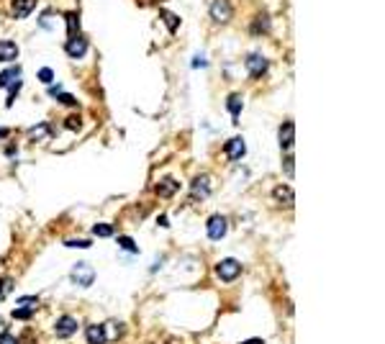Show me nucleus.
Here are the masks:
<instances>
[{"instance_id": "f257e3e1", "label": "nucleus", "mask_w": 385, "mask_h": 344, "mask_svg": "<svg viewBox=\"0 0 385 344\" xmlns=\"http://www.w3.org/2000/svg\"><path fill=\"white\" fill-rule=\"evenodd\" d=\"M211 187H213L211 175H206V172L196 175V177H192V182H190V198H192V201H203V198H208V196H211Z\"/></svg>"}, {"instance_id": "f03ea898", "label": "nucleus", "mask_w": 385, "mask_h": 344, "mask_svg": "<svg viewBox=\"0 0 385 344\" xmlns=\"http://www.w3.org/2000/svg\"><path fill=\"white\" fill-rule=\"evenodd\" d=\"M69 280H72L74 285H80V288H88V285L95 283V270H93L88 262H77V264L72 267V273H69Z\"/></svg>"}, {"instance_id": "7ed1b4c3", "label": "nucleus", "mask_w": 385, "mask_h": 344, "mask_svg": "<svg viewBox=\"0 0 385 344\" xmlns=\"http://www.w3.org/2000/svg\"><path fill=\"white\" fill-rule=\"evenodd\" d=\"M88 49H90V42L85 39L83 33L67 36V42H64V52H67L72 59H80V57H85V54H88Z\"/></svg>"}, {"instance_id": "20e7f679", "label": "nucleus", "mask_w": 385, "mask_h": 344, "mask_svg": "<svg viewBox=\"0 0 385 344\" xmlns=\"http://www.w3.org/2000/svg\"><path fill=\"white\" fill-rule=\"evenodd\" d=\"M244 67H247V74H249V78H262V74L270 69V59L262 57L259 52H252V54H247Z\"/></svg>"}, {"instance_id": "39448f33", "label": "nucleus", "mask_w": 385, "mask_h": 344, "mask_svg": "<svg viewBox=\"0 0 385 344\" xmlns=\"http://www.w3.org/2000/svg\"><path fill=\"white\" fill-rule=\"evenodd\" d=\"M242 275V264L237 259H221L216 264V278L223 280V283H231V280H237Z\"/></svg>"}, {"instance_id": "423d86ee", "label": "nucleus", "mask_w": 385, "mask_h": 344, "mask_svg": "<svg viewBox=\"0 0 385 344\" xmlns=\"http://www.w3.org/2000/svg\"><path fill=\"white\" fill-rule=\"evenodd\" d=\"M226 228H228V221L223 218V216H211L208 221H206V232H208V239H213V242H218V239H223L226 237Z\"/></svg>"}, {"instance_id": "0eeeda50", "label": "nucleus", "mask_w": 385, "mask_h": 344, "mask_svg": "<svg viewBox=\"0 0 385 344\" xmlns=\"http://www.w3.org/2000/svg\"><path fill=\"white\" fill-rule=\"evenodd\" d=\"M211 18L218 21V23H226L231 21V16H234V8H231L228 0H211Z\"/></svg>"}, {"instance_id": "6e6552de", "label": "nucleus", "mask_w": 385, "mask_h": 344, "mask_svg": "<svg viewBox=\"0 0 385 344\" xmlns=\"http://www.w3.org/2000/svg\"><path fill=\"white\" fill-rule=\"evenodd\" d=\"M223 155H226L231 162L242 160V157L247 155V144H244V139H242V136H234V139H228V141L223 144Z\"/></svg>"}, {"instance_id": "1a4fd4ad", "label": "nucleus", "mask_w": 385, "mask_h": 344, "mask_svg": "<svg viewBox=\"0 0 385 344\" xmlns=\"http://www.w3.org/2000/svg\"><path fill=\"white\" fill-rule=\"evenodd\" d=\"M74 331H77L74 316H59V321L54 324V334H57L59 339H67V336H72Z\"/></svg>"}, {"instance_id": "9d476101", "label": "nucleus", "mask_w": 385, "mask_h": 344, "mask_svg": "<svg viewBox=\"0 0 385 344\" xmlns=\"http://www.w3.org/2000/svg\"><path fill=\"white\" fill-rule=\"evenodd\" d=\"M36 11V0H13L11 3V16L13 18H28Z\"/></svg>"}, {"instance_id": "9b49d317", "label": "nucleus", "mask_w": 385, "mask_h": 344, "mask_svg": "<svg viewBox=\"0 0 385 344\" xmlns=\"http://www.w3.org/2000/svg\"><path fill=\"white\" fill-rule=\"evenodd\" d=\"M180 190V182L177 180H172V177H165V180H160L157 182V187H154V193H157L160 198H172L175 193Z\"/></svg>"}, {"instance_id": "f8f14e48", "label": "nucleus", "mask_w": 385, "mask_h": 344, "mask_svg": "<svg viewBox=\"0 0 385 344\" xmlns=\"http://www.w3.org/2000/svg\"><path fill=\"white\" fill-rule=\"evenodd\" d=\"M293 136H295V126H293V121H285V124L280 126V134H278V141H280V149H283V151H288V149L293 146Z\"/></svg>"}, {"instance_id": "ddd939ff", "label": "nucleus", "mask_w": 385, "mask_h": 344, "mask_svg": "<svg viewBox=\"0 0 385 344\" xmlns=\"http://www.w3.org/2000/svg\"><path fill=\"white\" fill-rule=\"evenodd\" d=\"M249 33H252V36H264V33H270V16H267V13H259V16L249 23Z\"/></svg>"}, {"instance_id": "4468645a", "label": "nucleus", "mask_w": 385, "mask_h": 344, "mask_svg": "<svg viewBox=\"0 0 385 344\" xmlns=\"http://www.w3.org/2000/svg\"><path fill=\"white\" fill-rule=\"evenodd\" d=\"M85 339H88V344H105V341H108L100 324H90V326L85 329Z\"/></svg>"}, {"instance_id": "2eb2a0df", "label": "nucleus", "mask_w": 385, "mask_h": 344, "mask_svg": "<svg viewBox=\"0 0 385 344\" xmlns=\"http://www.w3.org/2000/svg\"><path fill=\"white\" fill-rule=\"evenodd\" d=\"M242 105H244V100H242V95H239V93H231V95L226 98V110H228V116L234 119V121L239 119Z\"/></svg>"}, {"instance_id": "dca6fc26", "label": "nucleus", "mask_w": 385, "mask_h": 344, "mask_svg": "<svg viewBox=\"0 0 385 344\" xmlns=\"http://www.w3.org/2000/svg\"><path fill=\"white\" fill-rule=\"evenodd\" d=\"M18 59V44L16 42H0V62Z\"/></svg>"}, {"instance_id": "f3484780", "label": "nucleus", "mask_w": 385, "mask_h": 344, "mask_svg": "<svg viewBox=\"0 0 385 344\" xmlns=\"http://www.w3.org/2000/svg\"><path fill=\"white\" fill-rule=\"evenodd\" d=\"M18 80H21V67H8V69L0 72V88H8Z\"/></svg>"}, {"instance_id": "a211bd4d", "label": "nucleus", "mask_w": 385, "mask_h": 344, "mask_svg": "<svg viewBox=\"0 0 385 344\" xmlns=\"http://www.w3.org/2000/svg\"><path fill=\"white\" fill-rule=\"evenodd\" d=\"M52 136V126L49 124H36L31 131H28V139L31 141H42V139H49Z\"/></svg>"}, {"instance_id": "6ab92c4d", "label": "nucleus", "mask_w": 385, "mask_h": 344, "mask_svg": "<svg viewBox=\"0 0 385 344\" xmlns=\"http://www.w3.org/2000/svg\"><path fill=\"white\" fill-rule=\"evenodd\" d=\"M49 95H52V98H57V100H59V103H64V105H72V108H77V100H74L69 93H64L59 85H52V88H49Z\"/></svg>"}, {"instance_id": "aec40b11", "label": "nucleus", "mask_w": 385, "mask_h": 344, "mask_svg": "<svg viewBox=\"0 0 385 344\" xmlns=\"http://www.w3.org/2000/svg\"><path fill=\"white\" fill-rule=\"evenodd\" d=\"M64 23H67V33H69V36L80 33V13H77V11L64 13Z\"/></svg>"}, {"instance_id": "412c9836", "label": "nucleus", "mask_w": 385, "mask_h": 344, "mask_svg": "<svg viewBox=\"0 0 385 344\" xmlns=\"http://www.w3.org/2000/svg\"><path fill=\"white\" fill-rule=\"evenodd\" d=\"M273 198L278 201V203H293V190L288 187V185H278L275 190H273Z\"/></svg>"}, {"instance_id": "4be33fe9", "label": "nucleus", "mask_w": 385, "mask_h": 344, "mask_svg": "<svg viewBox=\"0 0 385 344\" xmlns=\"http://www.w3.org/2000/svg\"><path fill=\"white\" fill-rule=\"evenodd\" d=\"M93 234H95V237H103V239H105V237H113V234H115V226H113V223H95V226H93Z\"/></svg>"}, {"instance_id": "5701e85b", "label": "nucleus", "mask_w": 385, "mask_h": 344, "mask_svg": "<svg viewBox=\"0 0 385 344\" xmlns=\"http://www.w3.org/2000/svg\"><path fill=\"white\" fill-rule=\"evenodd\" d=\"M162 21L170 26V31H177V26H180V18L175 13H170V11H162Z\"/></svg>"}, {"instance_id": "b1692460", "label": "nucleus", "mask_w": 385, "mask_h": 344, "mask_svg": "<svg viewBox=\"0 0 385 344\" xmlns=\"http://www.w3.org/2000/svg\"><path fill=\"white\" fill-rule=\"evenodd\" d=\"M119 244H121L124 249H129L131 254H139V247L134 244V239H131V237H121V239H119Z\"/></svg>"}, {"instance_id": "393cba45", "label": "nucleus", "mask_w": 385, "mask_h": 344, "mask_svg": "<svg viewBox=\"0 0 385 344\" xmlns=\"http://www.w3.org/2000/svg\"><path fill=\"white\" fill-rule=\"evenodd\" d=\"M11 288H13V280H11V278H0V300L6 298V293H11Z\"/></svg>"}, {"instance_id": "a878e982", "label": "nucleus", "mask_w": 385, "mask_h": 344, "mask_svg": "<svg viewBox=\"0 0 385 344\" xmlns=\"http://www.w3.org/2000/svg\"><path fill=\"white\" fill-rule=\"evenodd\" d=\"M36 78L42 80V83H52V80H54V72H52L49 67H42V69H38V74H36Z\"/></svg>"}, {"instance_id": "bb28decb", "label": "nucleus", "mask_w": 385, "mask_h": 344, "mask_svg": "<svg viewBox=\"0 0 385 344\" xmlns=\"http://www.w3.org/2000/svg\"><path fill=\"white\" fill-rule=\"evenodd\" d=\"M33 316V309L28 305V309H16L13 311V319H21V321H26V319H31Z\"/></svg>"}, {"instance_id": "cd10ccee", "label": "nucleus", "mask_w": 385, "mask_h": 344, "mask_svg": "<svg viewBox=\"0 0 385 344\" xmlns=\"http://www.w3.org/2000/svg\"><path fill=\"white\" fill-rule=\"evenodd\" d=\"M64 244H67V247H77V249H88V247H90V239H67Z\"/></svg>"}, {"instance_id": "c85d7f7f", "label": "nucleus", "mask_w": 385, "mask_h": 344, "mask_svg": "<svg viewBox=\"0 0 385 344\" xmlns=\"http://www.w3.org/2000/svg\"><path fill=\"white\" fill-rule=\"evenodd\" d=\"M283 170H285V175L288 177H293V157L285 151V157H283Z\"/></svg>"}, {"instance_id": "c756f323", "label": "nucleus", "mask_w": 385, "mask_h": 344, "mask_svg": "<svg viewBox=\"0 0 385 344\" xmlns=\"http://www.w3.org/2000/svg\"><path fill=\"white\" fill-rule=\"evenodd\" d=\"M64 126H69V129H74V131H80V119L72 116V119H67V121H64Z\"/></svg>"}, {"instance_id": "7c9ffc66", "label": "nucleus", "mask_w": 385, "mask_h": 344, "mask_svg": "<svg viewBox=\"0 0 385 344\" xmlns=\"http://www.w3.org/2000/svg\"><path fill=\"white\" fill-rule=\"evenodd\" d=\"M0 344H18L13 334H0Z\"/></svg>"}, {"instance_id": "2f4dec72", "label": "nucleus", "mask_w": 385, "mask_h": 344, "mask_svg": "<svg viewBox=\"0 0 385 344\" xmlns=\"http://www.w3.org/2000/svg\"><path fill=\"white\" fill-rule=\"evenodd\" d=\"M8 134H11V129H8V126H0V139L8 136Z\"/></svg>"}, {"instance_id": "473e14b6", "label": "nucleus", "mask_w": 385, "mask_h": 344, "mask_svg": "<svg viewBox=\"0 0 385 344\" xmlns=\"http://www.w3.org/2000/svg\"><path fill=\"white\" fill-rule=\"evenodd\" d=\"M239 344H264L262 339H247V341H239Z\"/></svg>"}]
</instances>
